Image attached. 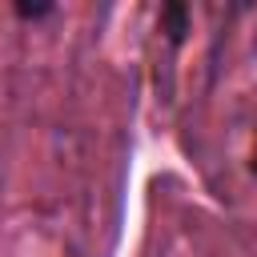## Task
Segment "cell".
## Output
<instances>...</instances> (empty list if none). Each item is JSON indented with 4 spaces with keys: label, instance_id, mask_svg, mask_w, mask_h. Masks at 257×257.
Wrapping results in <instances>:
<instances>
[{
    "label": "cell",
    "instance_id": "7a4b0ae2",
    "mask_svg": "<svg viewBox=\"0 0 257 257\" xmlns=\"http://www.w3.org/2000/svg\"><path fill=\"white\" fill-rule=\"evenodd\" d=\"M52 12V4H16V16L20 20H44Z\"/></svg>",
    "mask_w": 257,
    "mask_h": 257
},
{
    "label": "cell",
    "instance_id": "3957f363",
    "mask_svg": "<svg viewBox=\"0 0 257 257\" xmlns=\"http://www.w3.org/2000/svg\"><path fill=\"white\" fill-rule=\"evenodd\" d=\"M253 173H257V145H253Z\"/></svg>",
    "mask_w": 257,
    "mask_h": 257
},
{
    "label": "cell",
    "instance_id": "6da1fadb",
    "mask_svg": "<svg viewBox=\"0 0 257 257\" xmlns=\"http://www.w3.org/2000/svg\"><path fill=\"white\" fill-rule=\"evenodd\" d=\"M161 32H165L173 44H181L185 32H189V8H185V4H165V8H161Z\"/></svg>",
    "mask_w": 257,
    "mask_h": 257
}]
</instances>
